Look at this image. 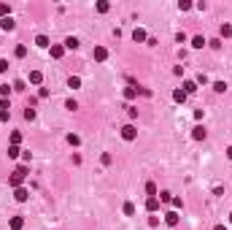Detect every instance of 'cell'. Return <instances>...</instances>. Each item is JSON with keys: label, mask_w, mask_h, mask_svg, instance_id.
Returning a JSON list of instances; mask_svg holds the SVG:
<instances>
[{"label": "cell", "mask_w": 232, "mask_h": 230, "mask_svg": "<svg viewBox=\"0 0 232 230\" xmlns=\"http://www.w3.org/2000/svg\"><path fill=\"white\" fill-rule=\"evenodd\" d=\"M0 14H8V6H3V3H0Z\"/></svg>", "instance_id": "7c38bea8"}, {"label": "cell", "mask_w": 232, "mask_h": 230, "mask_svg": "<svg viewBox=\"0 0 232 230\" xmlns=\"http://www.w3.org/2000/svg\"><path fill=\"white\" fill-rule=\"evenodd\" d=\"M213 230H227V227H221V225H216V227H213Z\"/></svg>", "instance_id": "4fadbf2b"}, {"label": "cell", "mask_w": 232, "mask_h": 230, "mask_svg": "<svg viewBox=\"0 0 232 230\" xmlns=\"http://www.w3.org/2000/svg\"><path fill=\"white\" fill-rule=\"evenodd\" d=\"M175 222H178V214H173V211H170V214H167V225H175Z\"/></svg>", "instance_id": "8992f818"}, {"label": "cell", "mask_w": 232, "mask_h": 230, "mask_svg": "<svg viewBox=\"0 0 232 230\" xmlns=\"http://www.w3.org/2000/svg\"><path fill=\"white\" fill-rule=\"evenodd\" d=\"M11 227H13V230L22 227V219H19V216H13V219H11Z\"/></svg>", "instance_id": "52a82bcc"}, {"label": "cell", "mask_w": 232, "mask_h": 230, "mask_svg": "<svg viewBox=\"0 0 232 230\" xmlns=\"http://www.w3.org/2000/svg\"><path fill=\"white\" fill-rule=\"evenodd\" d=\"M194 138H205V130H202V127H194Z\"/></svg>", "instance_id": "ba28073f"}, {"label": "cell", "mask_w": 232, "mask_h": 230, "mask_svg": "<svg viewBox=\"0 0 232 230\" xmlns=\"http://www.w3.org/2000/svg\"><path fill=\"white\" fill-rule=\"evenodd\" d=\"M3 27H6V30H13V22H11V19L6 16V19H3Z\"/></svg>", "instance_id": "8fae6325"}, {"label": "cell", "mask_w": 232, "mask_h": 230, "mask_svg": "<svg viewBox=\"0 0 232 230\" xmlns=\"http://www.w3.org/2000/svg\"><path fill=\"white\" fill-rule=\"evenodd\" d=\"M16 200H27V189H16Z\"/></svg>", "instance_id": "5b68a950"}, {"label": "cell", "mask_w": 232, "mask_h": 230, "mask_svg": "<svg viewBox=\"0 0 232 230\" xmlns=\"http://www.w3.org/2000/svg\"><path fill=\"white\" fill-rule=\"evenodd\" d=\"M105 54H108L105 49H94V57H97V60H105Z\"/></svg>", "instance_id": "3957f363"}, {"label": "cell", "mask_w": 232, "mask_h": 230, "mask_svg": "<svg viewBox=\"0 0 232 230\" xmlns=\"http://www.w3.org/2000/svg\"><path fill=\"white\" fill-rule=\"evenodd\" d=\"M24 176H27V171H24V168H19V171H16V173L11 176V184H13V187H16V184H19L22 179H24Z\"/></svg>", "instance_id": "6da1fadb"}, {"label": "cell", "mask_w": 232, "mask_h": 230, "mask_svg": "<svg viewBox=\"0 0 232 230\" xmlns=\"http://www.w3.org/2000/svg\"><path fill=\"white\" fill-rule=\"evenodd\" d=\"M51 57H62V46H54L51 49Z\"/></svg>", "instance_id": "30bf717a"}, {"label": "cell", "mask_w": 232, "mask_h": 230, "mask_svg": "<svg viewBox=\"0 0 232 230\" xmlns=\"http://www.w3.org/2000/svg\"><path fill=\"white\" fill-rule=\"evenodd\" d=\"M157 206H159V203H157V198H154V195H151V198H148V209H151V211H154V209H157Z\"/></svg>", "instance_id": "9c48e42d"}, {"label": "cell", "mask_w": 232, "mask_h": 230, "mask_svg": "<svg viewBox=\"0 0 232 230\" xmlns=\"http://www.w3.org/2000/svg\"><path fill=\"white\" fill-rule=\"evenodd\" d=\"M121 135H124L127 141H132V138H135V127H132V125H127V127L121 130Z\"/></svg>", "instance_id": "7a4b0ae2"}, {"label": "cell", "mask_w": 232, "mask_h": 230, "mask_svg": "<svg viewBox=\"0 0 232 230\" xmlns=\"http://www.w3.org/2000/svg\"><path fill=\"white\" fill-rule=\"evenodd\" d=\"M65 46H67V49H76V46H78V41H76V38H67Z\"/></svg>", "instance_id": "277c9868"}]
</instances>
